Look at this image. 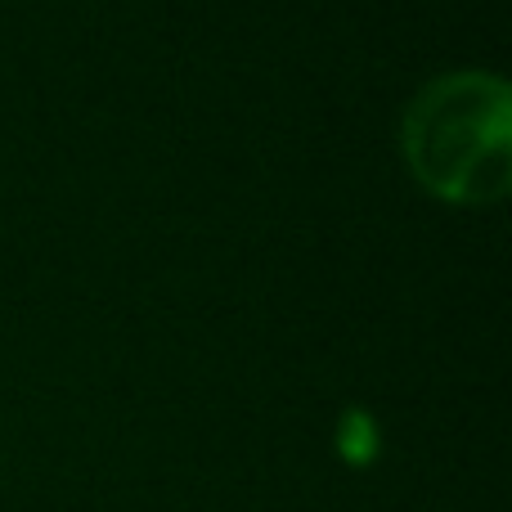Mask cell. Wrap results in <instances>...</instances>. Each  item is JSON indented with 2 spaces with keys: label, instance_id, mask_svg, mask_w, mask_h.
I'll list each match as a JSON object with an SVG mask.
<instances>
[{
  "label": "cell",
  "instance_id": "obj_1",
  "mask_svg": "<svg viewBox=\"0 0 512 512\" xmlns=\"http://www.w3.org/2000/svg\"><path fill=\"white\" fill-rule=\"evenodd\" d=\"M400 153L432 198L495 207L512 189V90L495 72H445L409 99Z\"/></svg>",
  "mask_w": 512,
  "mask_h": 512
},
{
  "label": "cell",
  "instance_id": "obj_2",
  "mask_svg": "<svg viewBox=\"0 0 512 512\" xmlns=\"http://www.w3.org/2000/svg\"><path fill=\"white\" fill-rule=\"evenodd\" d=\"M337 454H342L351 468H369L378 459V423L364 409H351V414L337 423Z\"/></svg>",
  "mask_w": 512,
  "mask_h": 512
}]
</instances>
